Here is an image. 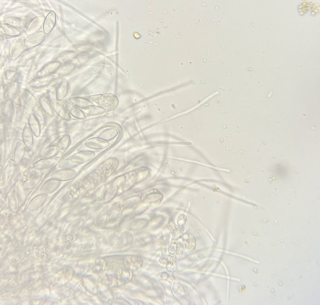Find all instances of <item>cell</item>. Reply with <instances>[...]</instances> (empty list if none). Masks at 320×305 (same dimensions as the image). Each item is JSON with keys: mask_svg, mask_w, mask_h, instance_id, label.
<instances>
[{"mask_svg": "<svg viewBox=\"0 0 320 305\" xmlns=\"http://www.w3.org/2000/svg\"><path fill=\"white\" fill-rule=\"evenodd\" d=\"M86 145L90 148L102 149L108 147L109 144L107 141L98 138H93L87 140Z\"/></svg>", "mask_w": 320, "mask_h": 305, "instance_id": "cell-1", "label": "cell"}, {"mask_svg": "<svg viewBox=\"0 0 320 305\" xmlns=\"http://www.w3.org/2000/svg\"><path fill=\"white\" fill-rule=\"evenodd\" d=\"M94 156L93 152L89 151L78 153L76 154V162L78 163L85 162L91 159Z\"/></svg>", "mask_w": 320, "mask_h": 305, "instance_id": "cell-2", "label": "cell"}]
</instances>
